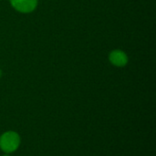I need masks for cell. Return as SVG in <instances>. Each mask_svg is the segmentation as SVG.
I'll return each mask as SVG.
<instances>
[{"mask_svg":"<svg viewBox=\"0 0 156 156\" xmlns=\"http://www.w3.org/2000/svg\"><path fill=\"white\" fill-rule=\"evenodd\" d=\"M3 156H8V155H6V154H5V155H3Z\"/></svg>","mask_w":156,"mask_h":156,"instance_id":"5","label":"cell"},{"mask_svg":"<svg viewBox=\"0 0 156 156\" xmlns=\"http://www.w3.org/2000/svg\"><path fill=\"white\" fill-rule=\"evenodd\" d=\"M109 60L115 67H124L128 63V56L122 50L115 49L110 53Z\"/></svg>","mask_w":156,"mask_h":156,"instance_id":"3","label":"cell"},{"mask_svg":"<svg viewBox=\"0 0 156 156\" xmlns=\"http://www.w3.org/2000/svg\"><path fill=\"white\" fill-rule=\"evenodd\" d=\"M19 144L20 137L13 131L5 132L0 136V149L6 154H10L17 150Z\"/></svg>","mask_w":156,"mask_h":156,"instance_id":"1","label":"cell"},{"mask_svg":"<svg viewBox=\"0 0 156 156\" xmlns=\"http://www.w3.org/2000/svg\"><path fill=\"white\" fill-rule=\"evenodd\" d=\"M11 5L20 13H30L37 5V0H10Z\"/></svg>","mask_w":156,"mask_h":156,"instance_id":"2","label":"cell"},{"mask_svg":"<svg viewBox=\"0 0 156 156\" xmlns=\"http://www.w3.org/2000/svg\"><path fill=\"white\" fill-rule=\"evenodd\" d=\"M2 75H3V72H2V70L0 69V78L2 77Z\"/></svg>","mask_w":156,"mask_h":156,"instance_id":"4","label":"cell"}]
</instances>
